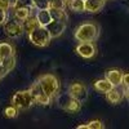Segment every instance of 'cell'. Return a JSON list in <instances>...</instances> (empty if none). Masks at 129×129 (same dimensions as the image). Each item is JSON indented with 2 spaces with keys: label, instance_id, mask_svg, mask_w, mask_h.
<instances>
[{
  "label": "cell",
  "instance_id": "obj_1",
  "mask_svg": "<svg viewBox=\"0 0 129 129\" xmlns=\"http://www.w3.org/2000/svg\"><path fill=\"white\" fill-rule=\"evenodd\" d=\"M100 36V26L94 22H85L80 25L74 32V38L80 43L95 41Z\"/></svg>",
  "mask_w": 129,
  "mask_h": 129
},
{
  "label": "cell",
  "instance_id": "obj_2",
  "mask_svg": "<svg viewBox=\"0 0 129 129\" xmlns=\"http://www.w3.org/2000/svg\"><path fill=\"white\" fill-rule=\"evenodd\" d=\"M28 40L36 47H47L50 44L52 36L47 27L38 26L35 30H32L28 34Z\"/></svg>",
  "mask_w": 129,
  "mask_h": 129
},
{
  "label": "cell",
  "instance_id": "obj_3",
  "mask_svg": "<svg viewBox=\"0 0 129 129\" xmlns=\"http://www.w3.org/2000/svg\"><path fill=\"white\" fill-rule=\"evenodd\" d=\"M39 81L41 84L44 92L50 97V98H54L59 92V80L57 79L56 75L53 74H45L41 75L39 78Z\"/></svg>",
  "mask_w": 129,
  "mask_h": 129
},
{
  "label": "cell",
  "instance_id": "obj_4",
  "mask_svg": "<svg viewBox=\"0 0 129 129\" xmlns=\"http://www.w3.org/2000/svg\"><path fill=\"white\" fill-rule=\"evenodd\" d=\"M12 103H13V106H16L18 109V111L19 110L23 111V110L31 109V106L35 103V101L31 94V90L26 89V90H19V92L14 93L12 97Z\"/></svg>",
  "mask_w": 129,
  "mask_h": 129
},
{
  "label": "cell",
  "instance_id": "obj_5",
  "mask_svg": "<svg viewBox=\"0 0 129 129\" xmlns=\"http://www.w3.org/2000/svg\"><path fill=\"white\" fill-rule=\"evenodd\" d=\"M57 103L58 107L64 111H67L70 114H76L81 109V102L75 100L74 97H71L69 93H62L57 97Z\"/></svg>",
  "mask_w": 129,
  "mask_h": 129
},
{
  "label": "cell",
  "instance_id": "obj_6",
  "mask_svg": "<svg viewBox=\"0 0 129 129\" xmlns=\"http://www.w3.org/2000/svg\"><path fill=\"white\" fill-rule=\"evenodd\" d=\"M30 90H31V94H32V97H34V101H35V103H38V105H41V106H48V105H50V102H52V98L50 97L44 92V89H43V87H41V84H40V81H39V79L31 85V88H30Z\"/></svg>",
  "mask_w": 129,
  "mask_h": 129
},
{
  "label": "cell",
  "instance_id": "obj_7",
  "mask_svg": "<svg viewBox=\"0 0 129 129\" xmlns=\"http://www.w3.org/2000/svg\"><path fill=\"white\" fill-rule=\"evenodd\" d=\"M4 31L7 36H9L10 39H17L19 36H22L23 34V27H22V22L21 21H14V19H9L4 23Z\"/></svg>",
  "mask_w": 129,
  "mask_h": 129
},
{
  "label": "cell",
  "instance_id": "obj_8",
  "mask_svg": "<svg viewBox=\"0 0 129 129\" xmlns=\"http://www.w3.org/2000/svg\"><path fill=\"white\" fill-rule=\"evenodd\" d=\"M67 93L74 97L75 100L80 101L81 103L84 101H87L88 98V88L85 87L83 83H72L69 85V89H67Z\"/></svg>",
  "mask_w": 129,
  "mask_h": 129
},
{
  "label": "cell",
  "instance_id": "obj_9",
  "mask_svg": "<svg viewBox=\"0 0 129 129\" xmlns=\"http://www.w3.org/2000/svg\"><path fill=\"white\" fill-rule=\"evenodd\" d=\"M76 53L83 58H93L97 53V49L93 43L85 41V43H80L76 47Z\"/></svg>",
  "mask_w": 129,
  "mask_h": 129
},
{
  "label": "cell",
  "instance_id": "obj_10",
  "mask_svg": "<svg viewBox=\"0 0 129 129\" xmlns=\"http://www.w3.org/2000/svg\"><path fill=\"white\" fill-rule=\"evenodd\" d=\"M47 28L50 32L52 39H54V38L61 36L64 32V30H66V22H61V21H54L53 19L52 22L47 26Z\"/></svg>",
  "mask_w": 129,
  "mask_h": 129
},
{
  "label": "cell",
  "instance_id": "obj_11",
  "mask_svg": "<svg viewBox=\"0 0 129 129\" xmlns=\"http://www.w3.org/2000/svg\"><path fill=\"white\" fill-rule=\"evenodd\" d=\"M105 78L109 80L114 87H121V81H123V72L120 70H107L105 72Z\"/></svg>",
  "mask_w": 129,
  "mask_h": 129
},
{
  "label": "cell",
  "instance_id": "obj_12",
  "mask_svg": "<svg viewBox=\"0 0 129 129\" xmlns=\"http://www.w3.org/2000/svg\"><path fill=\"white\" fill-rule=\"evenodd\" d=\"M123 97H124V90H121L120 87H114L110 92L106 93L107 101L111 102V103H114V105L120 103L121 100H123Z\"/></svg>",
  "mask_w": 129,
  "mask_h": 129
},
{
  "label": "cell",
  "instance_id": "obj_13",
  "mask_svg": "<svg viewBox=\"0 0 129 129\" xmlns=\"http://www.w3.org/2000/svg\"><path fill=\"white\" fill-rule=\"evenodd\" d=\"M85 12L97 13L105 7L106 0H85Z\"/></svg>",
  "mask_w": 129,
  "mask_h": 129
},
{
  "label": "cell",
  "instance_id": "obj_14",
  "mask_svg": "<svg viewBox=\"0 0 129 129\" xmlns=\"http://www.w3.org/2000/svg\"><path fill=\"white\" fill-rule=\"evenodd\" d=\"M36 19H38V23L39 26H44L47 27L50 22H52V16H50V12L49 9H41V10H38V13L35 14Z\"/></svg>",
  "mask_w": 129,
  "mask_h": 129
},
{
  "label": "cell",
  "instance_id": "obj_15",
  "mask_svg": "<svg viewBox=\"0 0 129 129\" xmlns=\"http://www.w3.org/2000/svg\"><path fill=\"white\" fill-rule=\"evenodd\" d=\"M13 9H14L16 19H18V21L22 22V21H25L26 18H28L32 14V9H34V7H16Z\"/></svg>",
  "mask_w": 129,
  "mask_h": 129
},
{
  "label": "cell",
  "instance_id": "obj_16",
  "mask_svg": "<svg viewBox=\"0 0 129 129\" xmlns=\"http://www.w3.org/2000/svg\"><path fill=\"white\" fill-rule=\"evenodd\" d=\"M49 12H50L52 19H54V21H61V22H67L69 16H67V13H66V10H64V9L50 7V8H49Z\"/></svg>",
  "mask_w": 129,
  "mask_h": 129
},
{
  "label": "cell",
  "instance_id": "obj_17",
  "mask_svg": "<svg viewBox=\"0 0 129 129\" xmlns=\"http://www.w3.org/2000/svg\"><path fill=\"white\" fill-rule=\"evenodd\" d=\"M14 56V48L9 43H0V62L4 58Z\"/></svg>",
  "mask_w": 129,
  "mask_h": 129
},
{
  "label": "cell",
  "instance_id": "obj_18",
  "mask_svg": "<svg viewBox=\"0 0 129 129\" xmlns=\"http://www.w3.org/2000/svg\"><path fill=\"white\" fill-rule=\"evenodd\" d=\"M94 88L98 90V92H101V93H107V92H110L112 88H114V85L107 80L106 78L105 79H100V80H97L95 83H94Z\"/></svg>",
  "mask_w": 129,
  "mask_h": 129
},
{
  "label": "cell",
  "instance_id": "obj_19",
  "mask_svg": "<svg viewBox=\"0 0 129 129\" xmlns=\"http://www.w3.org/2000/svg\"><path fill=\"white\" fill-rule=\"evenodd\" d=\"M38 26H39L38 19H36V17H34L32 14H31L28 18H26L25 21H22V27H23V31H25V32H27V34H30V32H31L32 30H35Z\"/></svg>",
  "mask_w": 129,
  "mask_h": 129
},
{
  "label": "cell",
  "instance_id": "obj_20",
  "mask_svg": "<svg viewBox=\"0 0 129 129\" xmlns=\"http://www.w3.org/2000/svg\"><path fill=\"white\" fill-rule=\"evenodd\" d=\"M69 8L72 10V12L76 13H83L85 12V3L84 0H69Z\"/></svg>",
  "mask_w": 129,
  "mask_h": 129
},
{
  "label": "cell",
  "instance_id": "obj_21",
  "mask_svg": "<svg viewBox=\"0 0 129 129\" xmlns=\"http://www.w3.org/2000/svg\"><path fill=\"white\" fill-rule=\"evenodd\" d=\"M102 128H105V124L101 120H93L89 121L88 124H83L78 126V129H102Z\"/></svg>",
  "mask_w": 129,
  "mask_h": 129
},
{
  "label": "cell",
  "instance_id": "obj_22",
  "mask_svg": "<svg viewBox=\"0 0 129 129\" xmlns=\"http://www.w3.org/2000/svg\"><path fill=\"white\" fill-rule=\"evenodd\" d=\"M2 64L5 67V70H7L8 72H10V71L14 69V66H16V57H14V56H10V57L4 58V59L2 61Z\"/></svg>",
  "mask_w": 129,
  "mask_h": 129
},
{
  "label": "cell",
  "instance_id": "obj_23",
  "mask_svg": "<svg viewBox=\"0 0 129 129\" xmlns=\"http://www.w3.org/2000/svg\"><path fill=\"white\" fill-rule=\"evenodd\" d=\"M32 3V7L38 10H41V9H49L50 8V3L48 0H31Z\"/></svg>",
  "mask_w": 129,
  "mask_h": 129
},
{
  "label": "cell",
  "instance_id": "obj_24",
  "mask_svg": "<svg viewBox=\"0 0 129 129\" xmlns=\"http://www.w3.org/2000/svg\"><path fill=\"white\" fill-rule=\"evenodd\" d=\"M4 115L5 117H8V119H14V117L18 116V109L16 106H8L7 109L4 110Z\"/></svg>",
  "mask_w": 129,
  "mask_h": 129
},
{
  "label": "cell",
  "instance_id": "obj_25",
  "mask_svg": "<svg viewBox=\"0 0 129 129\" xmlns=\"http://www.w3.org/2000/svg\"><path fill=\"white\" fill-rule=\"evenodd\" d=\"M8 21V12L5 9L0 8V25H4Z\"/></svg>",
  "mask_w": 129,
  "mask_h": 129
},
{
  "label": "cell",
  "instance_id": "obj_26",
  "mask_svg": "<svg viewBox=\"0 0 129 129\" xmlns=\"http://www.w3.org/2000/svg\"><path fill=\"white\" fill-rule=\"evenodd\" d=\"M50 7H54V8H61V9H64L66 8V3L63 2V0H54L52 4H50Z\"/></svg>",
  "mask_w": 129,
  "mask_h": 129
},
{
  "label": "cell",
  "instance_id": "obj_27",
  "mask_svg": "<svg viewBox=\"0 0 129 129\" xmlns=\"http://www.w3.org/2000/svg\"><path fill=\"white\" fill-rule=\"evenodd\" d=\"M16 7H32L31 0H18Z\"/></svg>",
  "mask_w": 129,
  "mask_h": 129
},
{
  "label": "cell",
  "instance_id": "obj_28",
  "mask_svg": "<svg viewBox=\"0 0 129 129\" xmlns=\"http://www.w3.org/2000/svg\"><path fill=\"white\" fill-rule=\"evenodd\" d=\"M123 87H129V72L123 74V81H121Z\"/></svg>",
  "mask_w": 129,
  "mask_h": 129
},
{
  "label": "cell",
  "instance_id": "obj_29",
  "mask_svg": "<svg viewBox=\"0 0 129 129\" xmlns=\"http://www.w3.org/2000/svg\"><path fill=\"white\" fill-rule=\"evenodd\" d=\"M0 8H2V9H5V10L10 9V7H9V4H8L7 0H0Z\"/></svg>",
  "mask_w": 129,
  "mask_h": 129
},
{
  "label": "cell",
  "instance_id": "obj_30",
  "mask_svg": "<svg viewBox=\"0 0 129 129\" xmlns=\"http://www.w3.org/2000/svg\"><path fill=\"white\" fill-rule=\"evenodd\" d=\"M7 74H8V71L5 70V67L2 64V62H0V79H3Z\"/></svg>",
  "mask_w": 129,
  "mask_h": 129
},
{
  "label": "cell",
  "instance_id": "obj_31",
  "mask_svg": "<svg viewBox=\"0 0 129 129\" xmlns=\"http://www.w3.org/2000/svg\"><path fill=\"white\" fill-rule=\"evenodd\" d=\"M7 2H8V4H9V7H10V8H16L18 0H7Z\"/></svg>",
  "mask_w": 129,
  "mask_h": 129
},
{
  "label": "cell",
  "instance_id": "obj_32",
  "mask_svg": "<svg viewBox=\"0 0 129 129\" xmlns=\"http://www.w3.org/2000/svg\"><path fill=\"white\" fill-rule=\"evenodd\" d=\"M124 95L129 100V87H125V89H124Z\"/></svg>",
  "mask_w": 129,
  "mask_h": 129
},
{
  "label": "cell",
  "instance_id": "obj_33",
  "mask_svg": "<svg viewBox=\"0 0 129 129\" xmlns=\"http://www.w3.org/2000/svg\"><path fill=\"white\" fill-rule=\"evenodd\" d=\"M48 2H49V3H50V4H52V3H53V2H54V0H48Z\"/></svg>",
  "mask_w": 129,
  "mask_h": 129
},
{
  "label": "cell",
  "instance_id": "obj_34",
  "mask_svg": "<svg viewBox=\"0 0 129 129\" xmlns=\"http://www.w3.org/2000/svg\"><path fill=\"white\" fill-rule=\"evenodd\" d=\"M63 2H64V3H66V4H67V3H69V0H63Z\"/></svg>",
  "mask_w": 129,
  "mask_h": 129
},
{
  "label": "cell",
  "instance_id": "obj_35",
  "mask_svg": "<svg viewBox=\"0 0 129 129\" xmlns=\"http://www.w3.org/2000/svg\"><path fill=\"white\" fill-rule=\"evenodd\" d=\"M84 2H85V0H84Z\"/></svg>",
  "mask_w": 129,
  "mask_h": 129
}]
</instances>
